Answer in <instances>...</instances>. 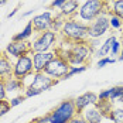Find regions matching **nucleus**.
Here are the masks:
<instances>
[{"instance_id":"obj_1","label":"nucleus","mask_w":123,"mask_h":123,"mask_svg":"<svg viewBox=\"0 0 123 123\" xmlns=\"http://www.w3.org/2000/svg\"><path fill=\"white\" fill-rule=\"evenodd\" d=\"M68 47L61 48L58 47L57 52H60L67 58V61L71 64V67H78V65H86L91 62L92 57V44L88 41H81V43H67Z\"/></svg>"},{"instance_id":"obj_2","label":"nucleus","mask_w":123,"mask_h":123,"mask_svg":"<svg viewBox=\"0 0 123 123\" xmlns=\"http://www.w3.org/2000/svg\"><path fill=\"white\" fill-rule=\"evenodd\" d=\"M60 34L67 43L88 41L89 40V24L84 21H78L75 18H67Z\"/></svg>"},{"instance_id":"obj_3","label":"nucleus","mask_w":123,"mask_h":123,"mask_svg":"<svg viewBox=\"0 0 123 123\" xmlns=\"http://www.w3.org/2000/svg\"><path fill=\"white\" fill-rule=\"evenodd\" d=\"M76 108L74 100H62L60 105H57L47 116L41 117L43 123H69L76 116Z\"/></svg>"},{"instance_id":"obj_4","label":"nucleus","mask_w":123,"mask_h":123,"mask_svg":"<svg viewBox=\"0 0 123 123\" xmlns=\"http://www.w3.org/2000/svg\"><path fill=\"white\" fill-rule=\"evenodd\" d=\"M103 13H109V0H86L79 7L78 17L89 24Z\"/></svg>"},{"instance_id":"obj_5","label":"nucleus","mask_w":123,"mask_h":123,"mask_svg":"<svg viewBox=\"0 0 123 123\" xmlns=\"http://www.w3.org/2000/svg\"><path fill=\"white\" fill-rule=\"evenodd\" d=\"M69 69H71V64L67 61V58L64 55H61L60 52H57V55L45 67L44 72L48 75V76L57 79V81H61V79H65V76L68 75Z\"/></svg>"},{"instance_id":"obj_6","label":"nucleus","mask_w":123,"mask_h":123,"mask_svg":"<svg viewBox=\"0 0 123 123\" xmlns=\"http://www.w3.org/2000/svg\"><path fill=\"white\" fill-rule=\"evenodd\" d=\"M58 41V33L47 30L44 33H40L36 40L31 43L33 45V52H44V51H51V48L57 44Z\"/></svg>"},{"instance_id":"obj_7","label":"nucleus","mask_w":123,"mask_h":123,"mask_svg":"<svg viewBox=\"0 0 123 123\" xmlns=\"http://www.w3.org/2000/svg\"><path fill=\"white\" fill-rule=\"evenodd\" d=\"M34 74V65H33V54L23 55L17 58V61L13 67V76L16 79L24 81L28 75Z\"/></svg>"},{"instance_id":"obj_8","label":"nucleus","mask_w":123,"mask_h":123,"mask_svg":"<svg viewBox=\"0 0 123 123\" xmlns=\"http://www.w3.org/2000/svg\"><path fill=\"white\" fill-rule=\"evenodd\" d=\"M111 28L109 21V13H103L99 17H96L92 23H89V40L102 37L105 33H108Z\"/></svg>"},{"instance_id":"obj_9","label":"nucleus","mask_w":123,"mask_h":123,"mask_svg":"<svg viewBox=\"0 0 123 123\" xmlns=\"http://www.w3.org/2000/svg\"><path fill=\"white\" fill-rule=\"evenodd\" d=\"M9 57L12 55L14 58H20L23 55H28V54H33V45L28 40L25 41H14L12 40L7 47H6V51H4Z\"/></svg>"},{"instance_id":"obj_10","label":"nucleus","mask_w":123,"mask_h":123,"mask_svg":"<svg viewBox=\"0 0 123 123\" xmlns=\"http://www.w3.org/2000/svg\"><path fill=\"white\" fill-rule=\"evenodd\" d=\"M57 84H58V81L48 76L45 72H34L33 74V81H31V84L28 86L37 89L40 92H44V91H47L49 88L55 86Z\"/></svg>"},{"instance_id":"obj_11","label":"nucleus","mask_w":123,"mask_h":123,"mask_svg":"<svg viewBox=\"0 0 123 123\" xmlns=\"http://www.w3.org/2000/svg\"><path fill=\"white\" fill-rule=\"evenodd\" d=\"M52 20H54V16L51 12H45V13H41L36 17H33L31 24H33V30L34 33H44L47 30H51V24H52Z\"/></svg>"},{"instance_id":"obj_12","label":"nucleus","mask_w":123,"mask_h":123,"mask_svg":"<svg viewBox=\"0 0 123 123\" xmlns=\"http://www.w3.org/2000/svg\"><path fill=\"white\" fill-rule=\"evenodd\" d=\"M57 55L55 49L44 51V52H33V65H34V72H44L45 67L49 64V61Z\"/></svg>"},{"instance_id":"obj_13","label":"nucleus","mask_w":123,"mask_h":123,"mask_svg":"<svg viewBox=\"0 0 123 123\" xmlns=\"http://www.w3.org/2000/svg\"><path fill=\"white\" fill-rule=\"evenodd\" d=\"M99 102V96L95 92H85L82 95H79L76 99H74L75 108H76V113L81 115L85 108L88 106H92V105H96Z\"/></svg>"},{"instance_id":"obj_14","label":"nucleus","mask_w":123,"mask_h":123,"mask_svg":"<svg viewBox=\"0 0 123 123\" xmlns=\"http://www.w3.org/2000/svg\"><path fill=\"white\" fill-rule=\"evenodd\" d=\"M81 115L84 116V119H85L88 123H100L102 122V119L105 117V116L102 115V112L98 109L96 105H92V106L85 108Z\"/></svg>"},{"instance_id":"obj_15","label":"nucleus","mask_w":123,"mask_h":123,"mask_svg":"<svg viewBox=\"0 0 123 123\" xmlns=\"http://www.w3.org/2000/svg\"><path fill=\"white\" fill-rule=\"evenodd\" d=\"M79 3L78 0H67V3L60 9V16L64 18H72L76 13L79 12Z\"/></svg>"},{"instance_id":"obj_16","label":"nucleus","mask_w":123,"mask_h":123,"mask_svg":"<svg viewBox=\"0 0 123 123\" xmlns=\"http://www.w3.org/2000/svg\"><path fill=\"white\" fill-rule=\"evenodd\" d=\"M13 67H14V65L12 64L9 55L4 52L3 57L0 58V79L4 81V79L13 76Z\"/></svg>"},{"instance_id":"obj_17","label":"nucleus","mask_w":123,"mask_h":123,"mask_svg":"<svg viewBox=\"0 0 123 123\" xmlns=\"http://www.w3.org/2000/svg\"><path fill=\"white\" fill-rule=\"evenodd\" d=\"M4 85H6V91H7V93H14V92H18V91L25 89L23 81L16 79L14 76H10V78L4 79Z\"/></svg>"},{"instance_id":"obj_18","label":"nucleus","mask_w":123,"mask_h":123,"mask_svg":"<svg viewBox=\"0 0 123 123\" xmlns=\"http://www.w3.org/2000/svg\"><path fill=\"white\" fill-rule=\"evenodd\" d=\"M115 41H116V37H115V36H111L108 40H105V43H103V44L99 47V49H98V57H100V58L108 57V55L111 54L112 45H113Z\"/></svg>"},{"instance_id":"obj_19","label":"nucleus","mask_w":123,"mask_h":123,"mask_svg":"<svg viewBox=\"0 0 123 123\" xmlns=\"http://www.w3.org/2000/svg\"><path fill=\"white\" fill-rule=\"evenodd\" d=\"M109 13L123 20V0H109Z\"/></svg>"},{"instance_id":"obj_20","label":"nucleus","mask_w":123,"mask_h":123,"mask_svg":"<svg viewBox=\"0 0 123 123\" xmlns=\"http://www.w3.org/2000/svg\"><path fill=\"white\" fill-rule=\"evenodd\" d=\"M33 31H34L33 30V24H31V21H28L27 25L24 27V30H21L18 34H16L12 40H14V41H25V40H28L33 36Z\"/></svg>"},{"instance_id":"obj_21","label":"nucleus","mask_w":123,"mask_h":123,"mask_svg":"<svg viewBox=\"0 0 123 123\" xmlns=\"http://www.w3.org/2000/svg\"><path fill=\"white\" fill-rule=\"evenodd\" d=\"M108 117L113 123H123V108H112Z\"/></svg>"},{"instance_id":"obj_22","label":"nucleus","mask_w":123,"mask_h":123,"mask_svg":"<svg viewBox=\"0 0 123 123\" xmlns=\"http://www.w3.org/2000/svg\"><path fill=\"white\" fill-rule=\"evenodd\" d=\"M65 20L67 18H64L62 16H57V17H54V20H52V24H51V30L52 31H55V33H60L62 30V25L65 23Z\"/></svg>"},{"instance_id":"obj_23","label":"nucleus","mask_w":123,"mask_h":123,"mask_svg":"<svg viewBox=\"0 0 123 123\" xmlns=\"http://www.w3.org/2000/svg\"><path fill=\"white\" fill-rule=\"evenodd\" d=\"M109 21H111V28H113V30H119L123 25L122 18H119L117 16H115V14H112V13H109Z\"/></svg>"},{"instance_id":"obj_24","label":"nucleus","mask_w":123,"mask_h":123,"mask_svg":"<svg viewBox=\"0 0 123 123\" xmlns=\"http://www.w3.org/2000/svg\"><path fill=\"white\" fill-rule=\"evenodd\" d=\"M10 109H12V106H10V102H9V100H6V99L0 100V119H1L7 112H10Z\"/></svg>"},{"instance_id":"obj_25","label":"nucleus","mask_w":123,"mask_h":123,"mask_svg":"<svg viewBox=\"0 0 123 123\" xmlns=\"http://www.w3.org/2000/svg\"><path fill=\"white\" fill-rule=\"evenodd\" d=\"M86 69V65H78V67H71V69H69V72L68 75L65 76V79H68V78H71V76H74L76 74H81V72H84Z\"/></svg>"},{"instance_id":"obj_26","label":"nucleus","mask_w":123,"mask_h":123,"mask_svg":"<svg viewBox=\"0 0 123 123\" xmlns=\"http://www.w3.org/2000/svg\"><path fill=\"white\" fill-rule=\"evenodd\" d=\"M122 47H123V45H122V43L116 40V41L113 43V45H112L111 54H112V55H119V54H120V51H122Z\"/></svg>"},{"instance_id":"obj_27","label":"nucleus","mask_w":123,"mask_h":123,"mask_svg":"<svg viewBox=\"0 0 123 123\" xmlns=\"http://www.w3.org/2000/svg\"><path fill=\"white\" fill-rule=\"evenodd\" d=\"M24 100H25V96H24V93H23V95L20 93V95H17L16 98L10 99L9 102H10V106H12V108H14V106H17V105H20V103H21V102H24Z\"/></svg>"},{"instance_id":"obj_28","label":"nucleus","mask_w":123,"mask_h":123,"mask_svg":"<svg viewBox=\"0 0 123 123\" xmlns=\"http://www.w3.org/2000/svg\"><path fill=\"white\" fill-rule=\"evenodd\" d=\"M115 62V58H109V57H103L98 61V68H102L105 65H109V64H113Z\"/></svg>"},{"instance_id":"obj_29","label":"nucleus","mask_w":123,"mask_h":123,"mask_svg":"<svg viewBox=\"0 0 123 123\" xmlns=\"http://www.w3.org/2000/svg\"><path fill=\"white\" fill-rule=\"evenodd\" d=\"M7 98V91H6V85H4V81L0 79V100Z\"/></svg>"},{"instance_id":"obj_30","label":"nucleus","mask_w":123,"mask_h":123,"mask_svg":"<svg viewBox=\"0 0 123 123\" xmlns=\"http://www.w3.org/2000/svg\"><path fill=\"white\" fill-rule=\"evenodd\" d=\"M65 3H67V0H54V1L49 4V7H51V9H61Z\"/></svg>"},{"instance_id":"obj_31","label":"nucleus","mask_w":123,"mask_h":123,"mask_svg":"<svg viewBox=\"0 0 123 123\" xmlns=\"http://www.w3.org/2000/svg\"><path fill=\"white\" fill-rule=\"evenodd\" d=\"M69 123H88V122L84 119V116H82V115H76V116H75Z\"/></svg>"},{"instance_id":"obj_32","label":"nucleus","mask_w":123,"mask_h":123,"mask_svg":"<svg viewBox=\"0 0 123 123\" xmlns=\"http://www.w3.org/2000/svg\"><path fill=\"white\" fill-rule=\"evenodd\" d=\"M18 12V7H16V9H14V10H13L12 13H10V14H9V16H7V17H9V18H10V17H13V16H14V14H16V13Z\"/></svg>"},{"instance_id":"obj_33","label":"nucleus","mask_w":123,"mask_h":123,"mask_svg":"<svg viewBox=\"0 0 123 123\" xmlns=\"http://www.w3.org/2000/svg\"><path fill=\"white\" fill-rule=\"evenodd\" d=\"M119 61H123V47H122V51L119 54Z\"/></svg>"},{"instance_id":"obj_34","label":"nucleus","mask_w":123,"mask_h":123,"mask_svg":"<svg viewBox=\"0 0 123 123\" xmlns=\"http://www.w3.org/2000/svg\"><path fill=\"white\" fill-rule=\"evenodd\" d=\"M6 3H7V0H0V7H1V6H4Z\"/></svg>"},{"instance_id":"obj_35","label":"nucleus","mask_w":123,"mask_h":123,"mask_svg":"<svg viewBox=\"0 0 123 123\" xmlns=\"http://www.w3.org/2000/svg\"><path fill=\"white\" fill-rule=\"evenodd\" d=\"M3 54H4V52H3V51H0V58L3 57Z\"/></svg>"},{"instance_id":"obj_36","label":"nucleus","mask_w":123,"mask_h":123,"mask_svg":"<svg viewBox=\"0 0 123 123\" xmlns=\"http://www.w3.org/2000/svg\"><path fill=\"white\" fill-rule=\"evenodd\" d=\"M122 41H123V34H122Z\"/></svg>"}]
</instances>
